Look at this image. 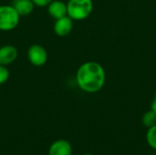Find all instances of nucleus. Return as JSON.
I'll use <instances>...</instances> for the list:
<instances>
[{"label":"nucleus","mask_w":156,"mask_h":155,"mask_svg":"<svg viewBox=\"0 0 156 155\" xmlns=\"http://www.w3.org/2000/svg\"><path fill=\"white\" fill-rule=\"evenodd\" d=\"M75 80L80 90L90 94L97 93L105 85L106 72L99 62L87 61L78 68Z\"/></svg>","instance_id":"nucleus-1"},{"label":"nucleus","mask_w":156,"mask_h":155,"mask_svg":"<svg viewBox=\"0 0 156 155\" xmlns=\"http://www.w3.org/2000/svg\"><path fill=\"white\" fill-rule=\"evenodd\" d=\"M67 16L73 21H82L87 19L93 11L92 0H68Z\"/></svg>","instance_id":"nucleus-2"},{"label":"nucleus","mask_w":156,"mask_h":155,"mask_svg":"<svg viewBox=\"0 0 156 155\" xmlns=\"http://www.w3.org/2000/svg\"><path fill=\"white\" fill-rule=\"evenodd\" d=\"M20 17L12 5H0V31L15 29L19 24Z\"/></svg>","instance_id":"nucleus-3"},{"label":"nucleus","mask_w":156,"mask_h":155,"mask_svg":"<svg viewBox=\"0 0 156 155\" xmlns=\"http://www.w3.org/2000/svg\"><path fill=\"white\" fill-rule=\"evenodd\" d=\"M27 59L31 65L35 67H42L44 66L48 58V51L46 48L39 44L31 45L27 52Z\"/></svg>","instance_id":"nucleus-4"},{"label":"nucleus","mask_w":156,"mask_h":155,"mask_svg":"<svg viewBox=\"0 0 156 155\" xmlns=\"http://www.w3.org/2000/svg\"><path fill=\"white\" fill-rule=\"evenodd\" d=\"M73 22L74 21L69 16H65L63 17L56 19L53 26L54 33L60 37L68 36L73 29Z\"/></svg>","instance_id":"nucleus-5"},{"label":"nucleus","mask_w":156,"mask_h":155,"mask_svg":"<svg viewBox=\"0 0 156 155\" xmlns=\"http://www.w3.org/2000/svg\"><path fill=\"white\" fill-rule=\"evenodd\" d=\"M17 56L18 51L15 46L5 44L0 47V65L7 67L16 60Z\"/></svg>","instance_id":"nucleus-6"},{"label":"nucleus","mask_w":156,"mask_h":155,"mask_svg":"<svg viewBox=\"0 0 156 155\" xmlns=\"http://www.w3.org/2000/svg\"><path fill=\"white\" fill-rule=\"evenodd\" d=\"M72 153L73 148L71 143L65 139L53 142L48 148V155H72Z\"/></svg>","instance_id":"nucleus-7"},{"label":"nucleus","mask_w":156,"mask_h":155,"mask_svg":"<svg viewBox=\"0 0 156 155\" xmlns=\"http://www.w3.org/2000/svg\"><path fill=\"white\" fill-rule=\"evenodd\" d=\"M47 10L49 16L56 20L67 16V4L61 0H53L47 6Z\"/></svg>","instance_id":"nucleus-8"},{"label":"nucleus","mask_w":156,"mask_h":155,"mask_svg":"<svg viewBox=\"0 0 156 155\" xmlns=\"http://www.w3.org/2000/svg\"><path fill=\"white\" fill-rule=\"evenodd\" d=\"M12 5L20 16H27L30 15L35 8V5L32 0H14Z\"/></svg>","instance_id":"nucleus-9"},{"label":"nucleus","mask_w":156,"mask_h":155,"mask_svg":"<svg viewBox=\"0 0 156 155\" xmlns=\"http://www.w3.org/2000/svg\"><path fill=\"white\" fill-rule=\"evenodd\" d=\"M142 123L144 127H146L147 129L153 127L154 125L156 124V114L152 111L149 110L147 111H145L142 117Z\"/></svg>","instance_id":"nucleus-10"},{"label":"nucleus","mask_w":156,"mask_h":155,"mask_svg":"<svg viewBox=\"0 0 156 155\" xmlns=\"http://www.w3.org/2000/svg\"><path fill=\"white\" fill-rule=\"evenodd\" d=\"M146 142H147V144L153 150L156 151V124L147 130Z\"/></svg>","instance_id":"nucleus-11"},{"label":"nucleus","mask_w":156,"mask_h":155,"mask_svg":"<svg viewBox=\"0 0 156 155\" xmlns=\"http://www.w3.org/2000/svg\"><path fill=\"white\" fill-rule=\"evenodd\" d=\"M9 76H10V72L7 67L0 65V85H3L5 82H7Z\"/></svg>","instance_id":"nucleus-12"},{"label":"nucleus","mask_w":156,"mask_h":155,"mask_svg":"<svg viewBox=\"0 0 156 155\" xmlns=\"http://www.w3.org/2000/svg\"><path fill=\"white\" fill-rule=\"evenodd\" d=\"M53 0H32V2L34 3L35 6L37 7H45L48 6Z\"/></svg>","instance_id":"nucleus-13"},{"label":"nucleus","mask_w":156,"mask_h":155,"mask_svg":"<svg viewBox=\"0 0 156 155\" xmlns=\"http://www.w3.org/2000/svg\"><path fill=\"white\" fill-rule=\"evenodd\" d=\"M151 110L156 114V95L154 97V99L151 102Z\"/></svg>","instance_id":"nucleus-14"},{"label":"nucleus","mask_w":156,"mask_h":155,"mask_svg":"<svg viewBox=\"0 0 156 155\" xmlns=\"http://www.w3.org/2000/svg\"><path fill=\"white\" fill-rule=\"evenodd\" d=\"M83 155H93V154H91V153H84Z\"/></svg>","instance_id":"nucleus-15"},{"label":"nucleus","mask_w":156,"mask_h":155,"mask_svg":"<svg viewBox=\"0 0 156 155\" xmlns=\"http://www.w3.org/2000/svg\"><path fill=\"white\" fill-rule=\"evenodd\" d=\"M154 155H156V154H154Z\"/></svg>","instance_id":"nucleus-16"}]
</instances>
